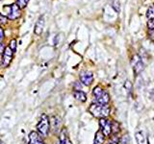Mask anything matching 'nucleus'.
I'll use <instances>...</instances> for the list:
<instances>
[{"label":"nucleus","instance_id":"1","mask_svg":"<svg viewBox=\"0 0 154 144\" xmlns=\"http://www.w3.org/2000/svg\"><path fill=\"white\" fill-rule=\"evenodd\" d=\"M110 106L108 105H100V104H91L89 108V112L97 118H106L110 114Z\"/></svg>","mask_w":154,"mask_h":144},{"label":"nucleus","instance_id":"2","mask_svg":"<svg viewBox=\"0 0 154 144\" xmlns=\"http://www.w3.org/2000/svg\"><path fill=\"white\" fill-rule=\"evenodd\" d=\"M93 95H94V104H100V105H108L110 102V95L107 91H105L100 86H95L93 89Z\"/></svg>","mask_w":154,"mask_h":144},{"label":"nucleus","instance_id":"3","mask_svg":"<svg viewBox=\"0 0 154 144\" xmlns=\"http://www.w3.org/2000/svg\"><path fill=\"white\" fill-rule=\"evenodd\" d=\"M37 130H38V133L40 134L42 137H46L48 136V134H49L50 121L45 113H43L41 116L40 121L37 124Z\"/></svg>","mask_w":154,"mask_h":144},{"label":"nucleus","instance_id":"4","mask_svg":"<svg viewBox=\"0 0 154 144\" xmlns=\"http://www.w3.org/2000/svg\"><path fill=\"white\" fill-rule=\"evenodd\" d=\"M112 123L108 118H100L99 119V126L100 131L104 134L105 136H109L110 134H112Z\"/></svg>","mask_w":154,"mask_h":144},{"label":"nucleus","instance_id":"5","mask_svg":"<svg viewBox=\"0 0 154 144\" xmlns=\"http://www.w3.org/2000/svg\"><path fill=\"white\" fill-rule=\"evenodd\" d=\"M131 64H132V68L134 70V73L138 75L139 73L143 70L144 68V64L142 61V58L140 57L139 55H134L132 57V60H131Z\"/></svg>","mask_w":154,"mask_h":144},{"label":"nucleus","instance_id":"6","mask_svg":"<svg viewBox=\"0 0 154 144\" xmlns=\"http://www.w3.org/2000/svg\"><path fill=\"white\" fill-rule=\"evenodd\" d=\"M21 16V9L14 3L10 6V13L8 14V18L10 20H16Z\"/></svg>","mask_w":154,"mask_h":144},{"label":"nucleus","instance_id":"7","mask_svg":"<svg viewBox=\"0 0 154 144\" xmlns=\"http://www.w3.org/2000/svg\"><path fill=\"white\" fill-rule=\"evenodd\" d=\"M80 81L85 86H90L94 82V74L91 71H83L80 74Z\"/></svg>","mask_w":154,"mask_h":144},{"label":"nucleus","instance_id":"8","mask_svg":"<svg viewBox=\"0 0 154 144\" xmlns=\"http://www.w3.org/2000/svg\"><path fill=\"white\" fill-rule=\"evenodd\" d=\"M13 55H14V52L11 48L9 46L5 48V51L3 54V62H2L4 67H8L10 65V64H11V62L13 60Z\"/></svg>","mask_w":154,"mask_h":144},{"label":"nucleus","instance_id":"9","mask_svg":"<svg viewBox=\"0 0 154 144\" xmlns=\"http://www.w3.org/2000/svg\"><path fill=\"white\" fill-rule=\"evenodd\" d=\"M29 144H45L41 137V134L37 132H31L29 134Z\"/></svg>","mask_w":154,"mask_h":144},{"label":"nucleus","instance_id":"10","mask_svg":"<svg viewBox=\"0 0 154 144\" xmlns=\"http://www.w3.org/2000/svg\"><path fill=\"white\" fill-rule=\"evenodd\" d=\"M45 16H41L40 17H38V19L37 20L36 22V25H35V30H34V32H35L36 35L40 36L41 34L42 33L43 31V27H45Z\"/></svg>","mask_w":154,"mask_h":144},{"label":"nucleus","instance_id":"11","mask_svg":"<svg viewBox=\"0 0 154 144\" xmlns=\"http://www.w3.org/2000/svg\"><path fill=\"white\" fill-rule=\"evenodd\" d=\"M136 139L138 144H148V138L143 132H138L136 134Z\"/></svg>","mask_w":154,"mask_h":144},{"label":"nucleus","instance_id":"12","mask_svg":"<svg viewBox=\"0 0 154 144\" xmlns=\"http://www.w3.org/2000/svg\"><path fill=\"white\" fill-rule=\"evenodd\" d=\"M105 136L104 134L102 133L99 130L95 133V136H94V144H103L105 141Z\"/></svg>","mask_w":154,"mask_h":144},{"label":"nucleus","instance_id":"13","mask_svg":"<svg viewBox=\"0 0 154 144\" xmlns=\"http://www.w3.org/2000/svg\"><path fill=\"white\" fill-rule=\"evenodd\" d=\"M73 96L76 100L80 101V102H86L87 101V94L82 90H74Z\"/></svg>","mask_w":154,"mask_h":144},{"label":"nucleus","instance_id":"14","mask_svg":"<svg viewBox=\"0 0 154 144\" xmlns=\"http://www.w3.org/2000/svg\"><path fill=\"white\" fill-rule=\"evenodd\" d=\"M59 141L61 142V144H72L71 141L67 137V133H66V129H63L61 134H60V138H59Z\"/></svg>","mask_w":154,"mask_h":144},{"label":"nucleus","instance_id":"15","mask_svg":"<svg viewBox=\"0 0 154 144\" xmlns=\"http://www.w3.org/2000/svg\"><path fill=\"white\" fill-rule=\"evenodd\" d=\"M61 125V119L58 116H53L52 117V128L54 130V132H58V130L60 128Z\"/></svg>","mask_w":154,"mask_h":144},{"label":"nucleus","instance_id":"16","mask_svg":"<svg viewBox=\"0 0 154 144\" xmlns=\"http://www.w3.org/2000/svg\"><path fill=\"white\" fill-rule=\"evenodd\" d=\"M120 131L119 123L117 121H113L112 123V134H118Z\"/></svg>","mask_w":154,"mask_h":144},{"label":"nucleus","instance_id":"17","mask_svg":"<svg viewBox=\"0 0 154 144\" xmlns=\"http://www.w3.org/2000/svg\"><path fill=\"white\" fill-rule=\"evenodd\" d=\"M119 139L120 138L118 136V134H112V136L107 141V144H119Z\"/></svg>","mask_w":154,"mask_h":144},{"label":"nucleus","instance_id":"18","mask_svg":"<svg viewBox=\"0 0 154 144\" xmlns=\"http://www.w3.org/2000/svg\"><path fill=\"white\" fill-rule=\"evenodd\" d=\"M146 17L150 20L154 18V6H150L146 11Z\"/></svg>","mask_w":154,"mask_h":144},{"label":"nucleus","instance_id":"19","mask_svg":"<svg viewBox=\"0 0 154 144\" xmlns=\"http://www.w3.org/2000/svg\"><path fill=\"white\" fill-rule=\"evenodd\" d=\"M28 2H29V0H16V4L20 9H24V8H25L27 6Z\"/></svg>","mask_w":154,"mask_h":144},{"label":"nucleus","instance_id":"20","mask_svg":"<svg viewBox=\"0 0 154 144\" xmlns=\"http://www.w3.org/2000/svg\"><path fill=\"white\" fill-rule=\"evenodd\" d=\"M9 47L11 48V49L13 50V52H14V53L17 51V40H14H14H12L11 41H10Z\"/></svg>","mask_w":154,"mask_h":144},{"label":"nucleus","instance_id":"21","mask_svg":"<svg viewBox=\"0 0 154 144\" xmlns=\"http://www.w3.org/2000/svg\"><path fill=\"white\" fill-rule=\"evenodd\" d=\"M5 47L4 44L2 42H0V64H1V62H3V54H4V51H5Z\"/></svg>","mask_w":154,"mask_h":144},{"label":"nucleus","instance_id":"22","mask_svg":"<svg viewBox=\"0 0 154 144\" xmlns=\"http://www.w3.org/2000/svg\"><path fill=\"white\" fill-rule=\"evenodd\" d=\"M113 8H114V10L117 13H119V11H120V4H119V1H118V0L114 1V3H113Z\"/></svg>","mask_w":154,"mask_h":144},{"label":"nucleus","instance_id":"23","mask_svg":"<svg viewBox=\"0 0 154 144\" xmlns=\"http://www.w3.org/2000/svg\"><path fill=\"white\" fill-rule=\"evenodd\" d=\"M8 16H4V14H0V25H3V24H6L8 21Z\"/></svg>","mask_w":154,"mask_h":144},{"label":"nucleus","instance_id":"24","mask_svg":"<svg viewBox=\"0 0 154 144\" xmlns=\"http://www.w3.org/2000/svg\"><path fill=\"white\" fill-rule=\"evenodd\" d=\"M128 141H129L128 136H124L119 139V144H128Z\"/></svg>","mask_w":154,"mask_h":144},{"label":"nucleus","instance_id":"25","mask_svg":"<svg viewBox=\"0 0 154 144\" xmlns=\"http://www.w3.org/2000/svg\"><path fill=\"white\" fill-rule=\"evenodd\" d=\"M147 28H148V30H154V18L153 19H150L148 22H147Z\"/></svg>","mask_w":154,"mask_h":144},{"label":"nucleus","instance_id":"26","mask_svg":"<svg viewBox=\"0 0 154 144\" xmlns=\"http://www.w3.org/2000/svg\"><path fill=\"white\" fill-rule=\"evenodd\" d=\"M81 88H82L81 84L79 83V82H75L74 83V89L75 90H81Z\"/></svg>","mask_w":154,"mask_h":144},{"label":"nucleus","instance_id":"27","mask_svg":"<svg viewBox=\"0 0 154 144\" xmlns=\"http://www.w3.org/2000/svg\"><path fill=\"white\" fill-rule=\"evenodd\" d=\"M124 88H127L128 90H130V89H131V88H132V84L130 83L129 81H126V82H125V84H124Z\"/></svg>","mask_w":154,"mask_h":144},{"label":"nucleus","instance_id":"28","mask_svg":"<svg viewBox=\"0 0 154 144\" xmlns=\"http://www.w3.org/2000/svg\"><path fill=\"white\" fill-rule=\"evenodd\" d=\"M148 144H154V134L148 136Z\"/></svg>","mask_w":154,"mask_h":144},{"label":"nucleus","instance_id":"29","mask_svg":"<svg viewBox=\"0 0 154 144\" xmlns=\"http://www.w3.org/2000/svg\"><path fill=\"white\" fill-rule=\"evenodd\" d=\"M4 38V31H3V29L2 27L0 26V42L2 41V40Z\"/></svg>","mask_w":154,"mask_h":144},{"label":"nucleus","instance_id":"30","mask_svg":"<svg viewBox=\"0 0 154 144\" xmlns=\"http://www.w3.org/2000/svg\"><path fill=\"white\" fill-rule=\"evenodd\" d=\"M150 38H152V40H154V30L150 31Z\"/></svg>","mask_w":154,"mask_h":144},{"label":"nucleus","instance_id":"31","mask_svg":"<svg viewBox=\"0 0 154 144\" xmlns=\"http://www.w3.org/2000/svg\"><path fill=\"white\" fill-rule=\"evenodd\" d=\"M0 144H4V142H3V141L1 140V139H0Z\"/></svg>","mask_w":154,"mask_h":144}]
</instances>
